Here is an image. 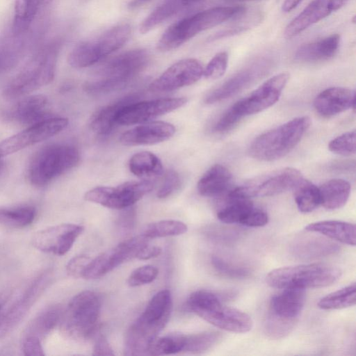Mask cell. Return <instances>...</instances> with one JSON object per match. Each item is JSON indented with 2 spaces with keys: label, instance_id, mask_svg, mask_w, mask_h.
I'll use <instances>...</instances> for the list:
<instances>
[{
  "label": "cell",
  "instance_id": "60",
  "mask_svg": "<svg viewBox=\"0 0 356 356\" xmlns=\"http://www.w3.org/2000/svg\"><path fill=\"white\" fill-rule=\"evenodd\" d=\"M53 0H42V6L47 5Z\"/></svg>",
  "mask_w": 356,
  "mask_h": 356
},
{
  "label": "cell",
  "instance_id": "29",
  "mask_svg": "<svg viewBox=\"0 0 356 356\" xmlns=\"http://www.w3.org/2000/svg\"><path fill=\"white\" fill-rule=\"evenodd\" d=\"M138 98V94H131L98 109L92 115L90 121L92 130L100 136L109 134L117 126L116 118L120 109L126 104L136 101Z\"/></svg>",
  "mask_w": 356,
  "mask_h": 356
},
{
  "label": "cell",
  "instance_id": "52",
  "mask_svg": "<svg viewBox=\"0 0 356 356\" xmlns=\"http://www.w3.org/2000/svg\"><path fill=\"white\" fill-rule=\"evenodd\" d=\"M22 350L27 356H43L44 350L38 337L29 334L23 341Z\"/></svg>",
  "mask_w": 356,
  "mask_h": 356
},
{
  "label": "cell",
  "instance_id": "7",
  "mask_svg": "<svg viewBox=\"0 0 356 356\" xmlns=\"http://www.w3.org/2000/svg\"><path fill=\"white\" fill-rule=\"evenodd\" d=\"M189 309L222 330L245 333L252 327V320L246 313L223 305L218 295L205 291L197 295L190 304Z\"/></svg>",
  "mask_w": 356,
  "mask_h": 356
},
{
  "label": "cell",
  "instance_id": "37",
  "mask_svg": "<svg viewBox=\"0 0 356 356\" xmlns=\"http://www.w3.org/2000/svg\"><path fill=\"white\" fill-rule=\"evenodd\" d=\"M338 246L324 238H306L295 245L293 251L297 257L303 259L322 257L337 251Z\"/></svg>",
  "mask_w": 356,
  "mask_h": 356
},
{
  "label": "cell",
  "instance_id": "59",
  "mask_svg": "<svg viewBox=\"0 0 356 356\" xmlns=\"http://www.w3.org/2000/svg\"><path fill=\"white\" fill-rule=\"evenodd\" d=\"M183 5L185 6V8L190 6L191 5H193L195 3H197L202 0H180Z\"/></svg>",
  "mask_w": 356,
  "mask_h": 356
},
{
  "label": "cell",
  "instance_id": "54",
  "mask_svg": "<svg viewBox=\"0 0 356 356\" xmlns=\"http://www.w3.org/2000/svg\"><path fill=\"white\" fill-rule=\"evenodd\" d=\"M117 224L120 230L122 232H128L133 229L136 221V211L131 207L121 209Z\"/></svg>",
  "mask_w": 356,
  "mask_h": 356
},
{
  "label": "cell",
  "instance_id": "5",
  "mask_svg": "<svg viewBox=\"0 0 356 356\" xmlns=\"http://www.w3.org/2000/svg\"><path fill=\"white\" fill-rule=\"evenodd\" d=\"M339 268L325 264H309L274 269L266 277L277 289H315L332 285L341 277Z\"/></svg>",
  "mask_w": 356,
  "mask_h": 356
},
{
  "label": "cell",
  "instance_id": "43",
  "mask_svg": "<svg viewBox=\"0 0 356 356\" xmlns=\"http://www.w3.org/2000/svg\"><path fill=\"white\" fill-rule=\"evenodd\" d=\"M61 317V310L57 306L45 309L34 319L31 327L32 333L29 334L38 337L49 333L55 327Z\"/></svg>",
  "mask_w": 356,
  "mask_h": 356
},
{
  "label": "cell",
  "instance_id": "38",
  "mask_svg": "<svg viewBox=\"0 0 356 356\" xmlns=\"http://www.w3.org/2000/svg\"><path fill=\"white\" fill-rule=\"evenodd\" d=\"M36 211L31 206L0 208V225L21 228L33 222Z\"/></svg>",
  "mask_w": 356,
  "mask_h": 356
},
{
  "label": "cell",
  "instance_id": "45",
  "mask_svg": "<svg viewBox=\"0 0 356 356\" xmlns=\"http://www.w3.org/2000/svg\"><path fill=\"white\" fill-rule=\"evenodd\" d=\"M328 148L333 153L350 156L355 153V131L344 133L332 140Z\"/></svg>",
  "mask_w": 356,
  "mask_h": 356
},
{
  "label": "cell",
  "instance_id": "21",
  "mask_svg": "<svg viewBox=\"0 0 356 356\" xmlns=\"http://www.w3.org/2000/svg\"><path fill=\"white\" fill-rule=\"evenodd\" d=\"M47 284V276L42 275L10 307L0 315V339L5 337L27 314Z\"/></svg>",
  "mask_w": 356,
  "mask_h": 356
},
{
  "label": "cell",
  "instance_id": "46",
  "mask_svg": "<svg viewBox=\"0 0 356 356\" xmlns=\"http://www.w3.org/2000/svg\"><path fill=\"white\" fill-rule=\"evenodd\" d=\"M228 55L225 51L216 54L208 63L203 70V76L211 80L220 78L226 72Z\"/></svg>",
  "mask_w": 356,
  "mask_h": 356
},
{
  "label": "cell",
  "instance_id": "44",
  "mask_svg": "<svg viewBox=\"0 0 356 356\" xmlns=\"http://www.w3.org/2000/svg\"><path fill=\"white\" fill-rule=\"evenodd\" d=\"M211 263L217 272L232 278H244L250 275V269L218 256H213Z\"/></svg>",
  "mask_w": 356,
  "mask_h": 356
},
{
  "label": "cell",
  "instance_id": "22",
  "mask_svg": "<svg viewBox=\"0 0 356 356\" xmlns=\"http://www.w3.org/2000/svg\"><path fill=\"white\" fill-rule=\"evenodd\" d=\"M349 0H313L286 26L284 35L292 38L340 9Z\"/></svg>",
  "mask_w": 356,
  "mask_h": 356
},
{
  "label": "cell",
  "instance_id": "40",
  "mask_svg": "<svg viewBox=\"0 0 356 356\" xmlns=\"http://www.w3.org/2000/svg\"><path fill=\"white\" fill-rule=\"evenodd\" d=\"M185 341L186 335L177 332L156 337L150 345L147 355H167L182 352Z\"/></svg>",
  "mask_w": 356,
  "mask_h": 356
},
{
  "label": "cell",
  "instance_id": "47",
  "mask_svg": "<svg viewBox=\"0 0 356 356\" xmlns=\"http://www.w3.org/2000/svg\"><path fill=\"white\" fill-rule=\"evenodd\" d=\"M159 274L157 268L152 265H145L136 268L129 276L127 283L135 287L153 282Z\"/></svg>",
  "mask_w": 356,
  "mask_h": 356
},
{
  "label": "cell",
  "instance_id": "4",
  "mask_svg": "<svg viewBox=\"0 0 356 356\" xmlns=\"http://www.w3.org/2000/svg\"><path fill=\"white\" fill-rule=\"evenodd\" d=\"M310 124L308 116H301L261 134L250 145V155L265 161L284 157L298 144Z\"/></svg>",
  "mask_w": 356,
  "mask_h": 356
},
{
  "label": "cell",
  "instance_id": "55",
  "mask_svg": "<svg viewBox=\"0 0 356 356\" xmlns=\"http://www.w3.org/2000/svg\"><path fill=\"white\" fill-rule=\"evenodd\" d=\"M92 355H114V352L107 339L104 336H99L94 345Z\"/></svg>",
  "mask_w": 356,
  "mask_h": 356
},
{
  "label": "cell",
  "instance_id": "62",
  "mask_svg": "<svg viewBox=\"0 0 356 356\" xmlns=\"http://www.w3.org/2000/svg\"><path fill=\"white\" fill-rule=\"evenodd\" d=\"M3 163L2 162V161L0 160V174L3 170Z\"/></svg>",
  "mask_w": 356,
  "mask_h": 356
},
{
  "label": "cell",
  "instance_id": "6",
  "mask_svg": "<svg viewBox=\"0 0 356 356\" xmlns=\"http://www.w3.org/2000/svg\"><path fill=\"white\" fill-rule=\"evenodd\" d=\"M79 159V152L73 145L60 143L45 145L30 161L29 179L35 186H45L75 167Z\"/></svg>",
  "mask_w": 356,
  "mask_h": 356
},
{
  "label": "cell",
  "instance_id": "18",
  "mask_svg": "<svg viewBox=\"0 0 356 356\" xmlns=\"http://www.w3.org/2000/svg\"><path fill=\"white\" fill-rule=\"evenodd\" d=\"M204 67L195 58L180 60L153 81L149 89L152 92H170L197 82L203 76Z\"/></svg>",
  "mask_w": 356,
  "mask_h": 356
},
{
  "label": "cell",
  "instance_id": "13",
  "mask_svg": "<svg viewBox=\"0 0 356 356\" xmlns=\"http://www.w3.org/2000/svg\"><path fill=\"white\" fill-rule=\"evenodd\" d=\"M149 239L143 234L129 238L115 247L92 259L83 278L95 280L113 270L121 264L136 258L138 252L147 245Z\"/></svg>",
  "mask_w": 356,
  "mask_h": 356
},
{
  "label": "cell",
  "instance_id": "57",
  "mask_svg": "<svg viewBox=\"0 0 356 356\" xmlns=\"http://www.w3.org/2000/svg\"><path fill=\"white\" fill-rule=\"evenodd\" d=\"M302 1V0H284L282 9L285 13L291 12L296 8Z\"/></svg>",
  "mask_w": 356,
  "mask_h": 356
},
{
  "label": "cell",
  "instance_id": "42",
  "mask_svg": "<svg viewBox=\"0 0 356 356\" xmlns=\"http://www.w3.org/2000/svg\"><path fill=\"white\" fill-rule=\"evenodd\" d=\"M221 337V334L216 331H207L186 335L183 352L191 354L203 353L216 345Z\"/></svg>",
  "mask_w": 356,
  "mask_h": 356
},
{
  "label": "cell",
  "instance_id": "3",
  "mask_svg": "<svg viewBox=\"0 0 356 356\" xmlns=\"http://www.w3.org/2000/svg\"><path fill=\"white\" fill-rule=\"evenodd\" d=\"M61 45L57 40L42 48L5 87L3 96L15 99L49 83L55 75Z\"/></svg>",
  "mask_w": 356,
  "mask_h": 356
},
{
  "label": "cell",
  "instance_id": "58",
  "mask_svg": "<svg viewBox=\"0 0 356 356\" xmlns=\"http://www.w3.org/2000/svg\"><path fill=\"white\" fill-rule=\"evenodd\" d=\"M151 1L152 0H132L129 3L128 8L130 10H134L146 4Z\"/></svg>",
  "mask_w": 356,
  "mask_h": 356
},
{
  "label": "cell",
  "instance_id": "12",
  "mask_svg": "<svg viewBox=\"0 0 356 356\" xmlns=\"http://www.w3.org/2000/svg\"><path fill=\"white\" fill-rule=\"evenodd\" d=\"M153 187L152 182L147 179L127 181L115 187H95L86 192L84 198L107 208L123 209L133 206Z\"/></svg>",
  "mask_w": 356,
  "mask_h": 356
},
{
  "label": "cell",
  "instance_id": "34",
  "mask_svg": "<svg viewBox=\"0 0 356 356\" xmlns=\"http://www.w3.org/2000/svg\"><path fill=\"white\" fill-rule=\"evenodd\" d=\"M253 208V203L250 198L228 195V200L220 208L217 217L225 223L241 224Z\"/></svg>",
  "mask_w": 356,
  "mask_h": 356
},
{
  "label": "cell",
  "instance_id": "48",
  "mask_svg": "<svg viewBox=\"0 0 356 356\" xmlns=\"http://www.w3.org/2000/svg\"><path fill=\"white\" fill-rule=\"evenodd\" d=\"M181 179L179 175L175 170H168L165 176L162 184L157 191L156 196L160 199L168 197L179 188Z\"/></svg>",
  "mask_w": 356,
  "mask_h": 356
},
{
  "label": "cell",
  "instance_id": "15",
  "mask_svg": "<svg viewBox=\"0 0 356 356\" xmlns=\"http://www.w3.org/2000/svg\"><path fill=\"white\" fill-rule=\"evenodd\" d=\"M185 97L161 98L133 102L124 106L116 118L117 125L145 123L182 107Z\"/></svg>",
  "mask_w": 356,
  "mask_h": 356
},
{
  "label": "cell",
  "instance_id": "26",
  "mask_svg": "<svg viewBox=\"0 0 356 356\" xmlns=\"http://www.w3.org/2000/svg\"><path fill=\"white\" fill-rule=\"evenodd\" d=\"M355 93L343 87H331L319 93L314 99L316 111L323 117H332L346 110H355Z\"/></svg>",
  "mask_w": 356,
  "mask_h": 356
},
{
  "label": "cell",
  "instance_id": "2",
  "mask_svg": "<svg viewBox=\"0 0 356 356\" xmlns=\"http://www.w3.org/2000/svg\"><path fill=\"white\" fill-rule=\"evenodd\" d=\"M245 12L241 6H218L197 13L170 25L159 38L156 49L160 51L175 49L198 33Z\"/></svg>",
  "mask_w": 356,
  "mask_h": 356
},
{
  "label": "cell",
  "instance_id": "25",
  "mask_svg": "<svg viewBox=\"0 0 356 356\" xmlns=\"http://www.w3.org/2000/svg\"><path fill=\"white\" fill-rule=\"evenodd\" d=\"M30 29L17 34L10 31L0 38V75L14 68L22 59L33 40Z\"/></svg>",
  "mask_w": 356,
  "mask_h": 356
},
{
  "label": "cell",
  "instance_id": "30",
  "mask_svg": "<svg viewBox=\"0 0 356 356\" xmlns=\"http://www.w3.org/2000/svg\"><path fill=\"white\" fill-rule=\"evenodd\" d=\"M305 229L321 234L344 244L355 245V225L350 222L341 220H322L307 225Z\"/></svg>",
  "mask_w": 356,
  "mask_h": 356
},
{
  "label": "cell",
  "instance_id": "20",
  "mask_svg": "<svg viewBox=\"0 0 356 356\" xmlns=\"http://www.w3.org/2000/svg\"><path fill=\"white\" fill-rule=\"evenodd\" d=\"M269 66L266 59L257 60L228 79L222 85L209 92L205 97L207 104H214L229 98L248 87L255 79L262 76Z\"/></svg>",
  "mask_w": 356,
  "mask_h": 356
},
{
  "label": "cell",
  "instance_id": "9",
  "mask_svg": "<svg viewBox=\"0 0 356 356\" xmlns=\"http://www.w3.org/2000/svg\"><path fill=\"white\" fill-rule=\"evenodd\" d=\"M101 300L90 290L83 291L70 301L61 317L62 329L72 339L86 340L95 332L99 318Z\"/></svg>",
  "mask_w": 356,
  "mask_h": 356
},
{
  "label": "cell",
  "instance_id": "63",
  "mask_svg": "<svg viewBox=\"0 0 356 356\" xmlns=\"http://www.w3.org/2000/svg\"><path fill=\"white\" fill-rule=\"evenodd\" d=\"M1 307H2V305L0 303V311L1 309Z\"/></svg>",
  "mask_w": 356,
  "mask_h": 356
},
{
  "label": "cell",
  "instance_id": "39",
  "mask_svg": "<svg viewBox=\"0 0 356 356\" xmlns=\"http://www.w3.org/2000/svg\"><path fill=\"white\" fill-rule=\"evenodd\" d=\"M355 302L356 285L353 283L322 298L318 306L325 310L340 309L353 306Z\"/></svg>",
  "mask_w": 356,
  "mask_h": 356
},
{
  "label": "cell",
  "instance_id": "50",
  "mask_svg": "<svg viewBox=\"0 0 356 356\" xmlns=\"http://www.w3.org/2000/svg\"><path fill=\"white\" fill-rule=\"evenodd\" d=\"M257 17L254 15L252 19H239V22H237L235 25L229 27L228 29H225V30L216 33L214 35L211 40H218L222 38H227L231 35H233L234 34L243 32L245 31L246 29L251 27V26H253L256 24L257 22Z\"/></svg>",
  "mask_w": 356,
  "mask_h": 356
},
{
  "label": "cell",
  "instance_id": "24",
  "mask_svg": "<svg viewBox=\"0 0 356 356\" xmlns=\"http://www.w3.org/2000/svg\"><path fill=\"white\" fill-rule=\"evenodd\" d=\"M47 106V99L44 95H30L13 104L3 115L10 122L31 126L49 118Z\"/></svg>",
  "mask_w": 356,
  "mask_h": 356
},
{
  "label": "cell",
  "instance_id": "11",
  "mask_svg": "<svg viewBox=\"0 0 356 356\" xmlns=\"http://www.w3.org/2000/svg\"><path fill=\"white\" fill-rule=\"evenodd\" d=\"M293 168H284L254 177L229 191L228 195L251 198L277 195L293 189L302 179Z\"/></svg>",
  "mask_w": 356,
  "mask_h": 356
},
{
  "label": "cell",
  "instance_id": "61",
  "mask_svg": "<svg viewBox=\"0 0 356 356\" xmlns=\"http://www.w3.org/2000/svg\"><path fill=\"white\" fill-rule=\"evenodd\" d=\"M222 1L235 2V1H252V0H222Z\"/></svg>",
  "mask_w": 356,
  "mask_h": 356
},
{
  "label": "cell",
  "instance_id": "14",
  "mask_svg": "<svg viewBox=\"0 0 356 356\" xmlns=\"http://www.w3.org/2000/svg\"><path fill=\"white\" fill-rule=\"evenodd\" d=\"M289 79V74L287 72L270 77L249 95L235 102L229 108L241 119L270 107L278 101Z\"/></svg>",
  "mask_w": 356,
  "mask_h": 356
},
{
  "label": "cell",
  "instance_id": "16",
  "mask_svg": "<svg viewBox=\"0 0 356 356\" xmlns=\"http://www.w3.org/2000/svg\"><path fill=\"white\" fill-rule=\"evenodd\" d=\"M67 124V119L54 117L29 126L0 142V159L56 135Z\"/></svg>",
  "mask_w": 356,
  "mask_h": 356
},
{
  "label": "cell",
  "instance_id": "31",
  "mask_svg": "<svg viewBox=\"0 0 356 356\" xmlns=\"http://www.w3.org/2000/svg\"><path fill=\"white\" fill-rule=\"evenodd\" d=\"M321 204L329 210L337 209L344 206L350 193V184L342 179H332L319 188Z\"/></svg>",
  "mask_w": 356,
  "mask_h": 356
},
{
  "label": "cell",
  "instance_id": "53",
  "mask_svg": "<svg viewBox=\"0 0 356 356\" xmlns=\"http://www.w3.org/2000/svg\"><path fill=\"white\" fill-rule=\"evenodd\" d=\"M268 222V214L264 211L254 207L241 224L250 227H259L266 225Z\"/></svg>",
  "mask_w": 356,
  "mask_h": 356
},
{
  "label": "cell",
  "instance_id": "32",
  "mask_svg": "<svg viewBox=\"0 0 356 356\" xmlns=\"http://www.w3.org/2000/svg\"><path fill=\"white\" fill-rule=\"evenodd\" d=\"M129 168L132 174L145 179L159 176L163 170L159 158L147 151L134 154L129 159Z\"/></svg>",
  "mask_w": 356,
  "mask_h": 356
},
{
  "label": "cell",
  "instance_id": "49",
  "mask_svg": "<svg viewBox=\"0 0 356 356\" xmlns=\"http://www.w3.org/2000/svg\"><path fill=\"white\" fill-rule=\"evenodd\" d=\"M87 255L81 254L72 258L66 265L67 273L74 278L83 277L84 272L91 261Z\"/></svg>",
  "mask_w": 356,
  "mask_h": 356
},
{
  "label": "cell",
  "instance_id": "51",
  "mask_svg": "<svg viewBox=\"0 0 356 356\" xmlns=\"http://www.w3.org/2000/svg\"><path fill=\"white\" fill-rule=\"evenodd\" d=\"M241 119L229 108L220 116L214 126V131L218 133L232 129Z\"/></svg>",
  "mask_w": 356,
  "mask_h": 356
},
{
  "label": "cell",
  "instance_id": "27",
  "mask_svg": "<svg viewBox=\"0 0 356 356\" xmlns=\"http://www.w3.org/2000/svg\"><path fill=\"white\" fill-rule=\"evenodd\" d=\"M339 45V35L332 34L300 46L295 53V59L304 63L327 60L334 56Z\"/></svg>",
  "mask_w": 356,
  "mask_h": 356
},
{
  "label": "cell",
  "instance_id": "19",
  "mask_svg": "<svg viewBox=\"0 0 356 356\" xmlns=\"http://www.w3.org/2000/svg\"><path fill=\"white\" fill-rule=\"evenodd\" d=\"M172 307L170 291L168 289L161 290L151 298L134 325L142 334L149 337H156L168 323Z\"/></svg>",
  "mask_w": 356,
  "mask_h": 356
},
{
  "label": "cell",
  "instance_id": "36",
  "mask_svg": "<svg viewBox=\"0 0 356 356\" xmlns=\"http://www.w3.org/2000/svg\"><path fill=\"white\" fill-rule=\"evenodd\" d=\"M293 189L295 202L300 212L309 213L321 204L319 189L309 180L302 178Z\"/></svg>",
  "mask_w": 356,
  "mask_h": 356
},
{
  "label": "cell",
  "instance_id": "35",
  "mask_svg": "<svg viewBox=\"0 0 356 356\" xmlns=\"http://www.w3.org/2000/svg\"><path fill=\"white\" fill-rule=\"evenodd\" d=\"M185 8L180 0H167L156 8L140 23L139 31L145 34Z\"/></svg>",
  "mask_w": 356,
  "mask_h": 356
},
{
  "label": "cell",
  "instance_id": "33",
  "mask_svg": "<svg viewBox=\"0 0 356 356\" xmlns=\"http://www.w3.org/2000/svg\"><path fill=\"white\" fill-rule=\"evenodd\" d=\"M42 6V0H15L10 31L17 34L28 31Z\"/></svg>",
  "mask_w": 356,
  "mask_h": 356
},
{
  "label": "cell",
  "instance_id": "28",
  "mask_svg": "<svg viewBox=\"0 0 356 356\" xmlns=\"http://www.w3.org/2000/svg\"><path fill=\"white\" fill-rule=\"evenodd\" d=\"M232 179V173L226 167L216 164L200 179L197 183V191L204 197L222 196L230 187Z\"/></svg>",
  "mask_w": 356,
  "mask_h": 356
},
{
  "label": "cell",
  "instance_id": "8",
  "mask_svg": "<svg viewBox=\"0 0 356 356\" xmlns=\"http://www.w3.org/2000/svg\"><path fill=\"white\" fill-rule=\"evenodd\" d=\"M131 28L127 24L115 26L95 38L77 44L67 57L74 68H85L101 61L122 47L129 40Z\"/></svg>",
  "mask_w": 356,
  "mask_h": 356
},
{
  "label": "cell",
  "instance_id": "1",
  "mask_svg": "<svg viewBox=\"0 0 356 356\" xmlns=\"http://www.w3.org/2000/svg\"><path fill=\"white\" fill-rule=\"evenodd\" d=\"M149 60V52L143 49L120 54L101 65L95 78L86 82L83 90L97 95L122 89L147 66Z\"/></svg>",
  "mask_w": 356,
  "mask_h": 356
},
{
  "label": "cell",
  "instance_id": "23",
  "mask_svg": "<svg viewBox=\"0 0 356 356\" xmlns=\"http://www.w3.org/2000/svg\"><path fill=\"white\" fill-rule=\"evenodd\" d=\"M175 126L169 122H145L124 132L120 138L125 146L154 145L170 138L175 133Z\"/></svg>",
  "mask_w": 356,
  "mask_h": 356
},
{
  "label": "cell",
  "instance_id": "56",
  "mask_svg": "<svg viewBox=\"0 0 356 356\" xmlns=\"http://www.w3.org/2000/svg\"><path fill=\"white\" fill-rule=\"evenodd\" d=\"M161 248L156 245H145L137 254L136 258L140 260H147L159 256Z\"/></svg>",
  "mask_w": 356,
  "mask_h": 356
},
{
  "label": "cell",
  "instance_id": "10",
  "mask_svg": "<svg viewBox=\"0 0 356 356\" xmlns=\"http://www.w3.org/2000/svg\"><path fill=\"white\" fill-rule=\"evenodd\" d=\"M305 302V292L300 289H283L270 301L264 330L271 339H281L295 327Z\"/></svg>",
  "mask_w": 356,
  "mask_h": 356
},
{
  "label": "cell",
  "instance_id": "41",
  "mask_svg": "<svg viewBox=\"0 0 356 356\" xmlns=\"http://www.w3.org/2000/svg\"><path fill=\"white\" fill-rule=\"evenodd\" d=\"M187 226L177 220H163L146 225L141 234L148 239L179 236L187 232Z\"/></svg>",
  "mask_w": 356,
  "mask_h": 356
},
{
  "label": "cell",
  "instance_id": "17",
  "mask_svg": "<svg viewBox=\"0 0 356 356\" xmlns=\"http://www.w3.org/2000/svg\"><path fill=\"white\" fill-rule=\"evenodd\" d=\"M84 227L72 223H63L36 232L32 244L38 250L62 256L73 246Z\"/></svg>",
  "mask_w": 356,
  "mask_h": 356
}]
</instances>
